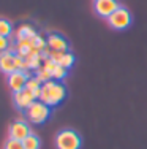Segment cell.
<instances>
[{"label":"cell","instance_id":"obj_19","mask_svg":"<svg viewBox=\"0 0 147 149\" xmlns=\"http://www.w3.org/2000/svg\"><path fill=\"white\" fill-rule=\"evenodd\" d=\"M65 52L63 51H51V56H49V59H52L55 63H60L62 57H63Z\"/></svg>","mask_w":147,"mask_h":149},{"label":"cell","instance_id":"obj_7","mask_svg":"<svg viewBox=\"0 0 147 149\" xmlns=\"http://www.w3.org/2000/svg\"><path fill=\"white\" fill-rule=\"evenodd\" d=\"M119 6L120 5L117 3V0H95V2H93L95 13L98 16L104 17V19H108Z\"/></svg>","mask_w":147,"mask_h":149},{"label":"cell","instance_id":"obj_8","mask_svg":"<svg viewBox=\"0 0 147 149\" xmlns=\"http://www.w3.org/2000/svg\"><path fill=\"white\" fill-rule=\"evenodd\" d=\"M30 133L32 132H30L29 124H27L26 120H22V119H17L10 125V138H14V140L22 141V140H26Z\"/></svg>","mask_w":147,"mask_h":149},{"label":"cell","instance_id":"obj_6","mask_svg":"<svg viewBox=\"0 0 147 149\" xmlns=\"http://www.w3.org/2000/svg\"><path fill=\"white\" fill-rule=\"evenodd\" d=\"M29 78H30V72H19V70H16V72L10 73L8 74V86L13 91V94L26 89V84L29 81Z\"/></svg>","mask_w":147,"mask_h":149},{"label":"cell","instance_id":"obj_18","mask_svg":"<svg viewBox=\"0 0 147 149\" xmlns=\"http://www.w3.org/2000/svg\"><path fill=\"white\" fill-rule=\"evenodd\" d=\"M3 149H24V144L22 141L19 140H14V138H8L3 144Z\"/></svg>","mask_w":147,"mask_h":149},{"label":"cell","instance_id":"obj_3","mask_svg":"<svg viewBox=\"0 0 147 149\" xmlns=\"http://www.w3.org/2000/svg\"><path fill=\"white\" fill-rule=\"evenodd\" d=\"M49 114H51V108H49L48 105H44L43 102H40V100L33 102V103L26 109V116L32 124L46 122V120L49 119Z\"/></svg>","mask_w":147,"mask_h":149},{"label":"cell","instance_id":"obj_17","mask_svg":"<svg viewBox=\"0 0 147 149\" xmlns=\"http://www.w3.org/2000/svg\"><path fill=\"white\" fill-rule=\"evenodd\" d=\"M52 79H55V81H60V79H63V78L66 76V68H63L62 65H55V68L52 70Z\"/></svg>","mask_w":147,"mask_h":149},{"label":"cell","instance_id":"obj_12","mask_svg":"<svg viewBox=\"0 0 147 149\" xmlns=\"http://www.w3.org/2000/svg\"><path fill=\"white\" fill-rule=\"evenodd\" d=\"M26 89L32 91L35 94V97H37V100H40V95H41V81L38 79L37 76H30L29 81H27L26 84Z\"/></svg>","mask_w":147,"mask_h":149},{"label":"cell","instance_id":"obj_5","mask_svg":"<svg viewBox=\"0 0 147 149\" xmlns=\"http://www.w3.org/2000/svg\"><path fill=\"white\" fill-rule=\"evenodd\" d=\"M33 102H37V97L29 89H22L21 92H14L13 94V103H14V106L19 111H26Z\"/></svg>","mask_w":147,"mask_h":149},{"label":"cell","instance_id":"obj_9","mask_svg":"<svg viewBox=\"0 0 147 149\" xmlns=\"http://www.w3.org/2000/svg\"><path fill=\"white\" fill-rule=\"evenodd\" d=\"M0 72L10 74L13 72H16V65H14V54L10 51H3L0 52Z\"/></svg>","mask_w":147,"mask_h":149},{"label":"cell","instance_id":"obj_13","mask_svg":"<svg viewBox=\"0 0 147 149\" xmlns=\"http://www.w3.org/2000/svg\"><path fill=\"white\" fill-rule=\"evenodd\" d=\"M22 144H24V149H40L41 141L35 133H30L26 140H22Z\"/></svg>","mask_w":147,"mask_h":149},{"label":"cell","instance_id":"obj_20","mask_svg":"<svg viewBox=\"0 0 147 149\" xmlns=\"http://www.w3.org/2000/svg\"><path fill=\"white\" fill-rule=\"evenodd\" d=\"M8 46H10V40H8V37H0V52L8 51Z\"/></svg>","mask_w":147,"mask_h":149},{"label":"cell","instance_id":"obj_15","mask_svg":"<svg viewBox=\"0 0 147 149\" xmlns=\"http://www.w3.org/2000/svg\"><path fill=\"white\" fill-rule=\"evenodd\" d=\"M35 76H37L38 79L41 81V84H43V83H48V81H51V79H52V74L49 73L43 65H41L40 68L37 70V72H35Z\"/></svg>","mask_w":147,"mask_h":149},{"label":"cell","instance_id":"obj_14","mask_svg":"<svg viewBox=\"0 0 147 149\" xmlns=\"http://www.w3.org/2000/svg\"><path fill=\"white\" fill-rule=\"evenodd\" d=\"M13 33V26L8 19L0 17V37H10Z\"/></svg>","mask_w":147,"mask_h":149},{"label":"cell","instance_id":"obj_10","mask_svg":"<svg viewBox=\"0 0 147 149\" xmlns=\"http://www.w3.org/2000/svg\"><path fill=\"white\" fill-rule=\"evenodd\" d=\"M48 46L52 49V51H63L66 52L68 49V43L63 37H60L59 33H51L48 37Z\"/></svg>","mask_w":147,"mask_h":149},{"label":"cell","instance_id":"obj_11","mask_svg":"<svg viewBox=\"0 0 147 149\" xmlns=\"http://www.w3.org/2000/svg\"><path fill=\"white\" fill-rule=\"evenodd\" d=\"M37 32L32 26H29V24H24V26H21L19 29L14 32V40H22V38H33L37 37Z\"/></svg>","mask_w":147,"mask_h":149},{"label":"cell","instance_id":"obj_4","mask_svg":"<svg viewBox=\"0 0 147 149\" xmlns=\"http://www.w3.org/2000/svg\"><path fill=\"white\" fill-rule=\"evenodd\" d=\"M108 24L115 30H125L127 27H130L131 24V15L127 8L119 6L117 10L108 17Z\"/></svg>","mask_w":147,"mask_h":149},{"label":"cell","instance_id":"obj_16","mask_svg":"<svg viewBox=\"0 0 147 149\" xmlns=\"http://www.w3.org/2000/svg\"><path fill=\"white\" fill-rule=\"evenodd\" d=\"M73 63H75V56L71 54V52H68L66 51L65 54H63V57H62V60H60V63H59V65H62L63 67V68H71L73 67Z\"/></svg>","mask_w":147,"mask_h":149},{"label":"cell","instance_id":"obj_2","mask_svg":"<svg viewBox=\"0 0 147 149\" xmlns=\"http://www.w3.org/2000/svg\"><path fill=\"white\" fill-rule=\"evenodd\" d=\"M55 148L57 149H79L81 148V136L78 132L71 129L60 130L55 136Z\"/></svg>","mask_w":147,"mask_h":149},{"label":"cell","instance_id":"obj_1","mask_svg":"<svg viewBox=\"0 0 147 149\" xmlns=\"http://www.w3.org/2000/svg\"><path fill=\"white\" fill-rule=\"evenodd\" d=\"M66 97V89L62 83L55 79H51L48 83L41 84V95H40V102H43L44 105H48L49 108L52 106L60 105Z\"/></svg>","mask_w":147,"mask_h":149}]
</instances>
